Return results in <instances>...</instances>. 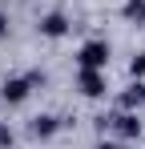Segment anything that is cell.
Segmentation results:
<instances>
[{"label":"cell","instance_id":"7a4b0ae2","mask_svg":"<svg viewBox=\"0 0 145 149\" xmlns=\"http://www.w3.org/2000/svg\"><path fill=\"white\" fill-rule=\"evenodd\" d=\"M32 93V85H28V77H12V81H4V89H0V97L8 101V105H20L24 97Z\"/></svg>","mask_w":145,"mask_h":149},{"label":"cell","instance_id":"3957f363","mask_svg":"<svg viewBox=\"0 0 145 149\" xmlns=\"http://www.w3.org/2000/svg\"><path fill=\"white\" fill-rule=\"evenodd\" d=\"M81 93L85 97H101L105 93V73L101 69H81Z\"/></svg>","mask_w":145,"mask_h":149},{"label":"cell","instance_id":"8fae6325","mask_svg":"<svg viewBox=\"0 0 145 149\" xmlns=\"http://www.w3.org/2000/svg\"><path fill=\"white\" fill-rule=\"evenodd\" d=\"M4 32H8V16L0 12V36H4Z\"/></svg>","mask_w":145,"mask_h":149},{"label":"cell","instance_id":"277c9868","mask_svg":"<svg viewBox=\"0 0 145 149\" xmlns=\"http://www.w3.org/2000/svg\"><path fill=\"white\" fill-rule=\"evenodd\" d=\"M113 129H117L121 137H141V121H137V117H133V113H117V117H113Z\"/></svg>","mask_w":145,"mask_h":149},{"label":"cell","instance_id":"7c38bea8","mask_svg":"<svg viewBox=\"0 0 145 149\" xmlns=\"http://www.w3.org/2000/svg\"><path fill=\"white\" fill-rule=\"evenodd\" d=\"M101 149H125V145H101Z\"/></svg>","mask_w":145,"mask_h":149},{"label":"cell","instance_id":"52a82bcc","mask_svg":"<svg viewBox=\"0 0 145 149\" xmlns=\"http://www.w3.org/2000/svg\"><path fill=\"white\" fill-rule=\"evenodd\" d=\"M141 105H145V85L133 81V85L121 93V109H141Z\"/></svg>","mask_w":145,"mask_h":149},{"label":"cell","instance_id":"5b68a950","mask_svg":"<svg viewBox=\"0 0 145 149\" xmlns=\"http://www.w3.org/2000/svg\"><path fill=\"white\" fill-rule=\"evenodd\" d=\"M40 32H45V36H52V40H56V36H65V32H69V20H65V16H61V12H48L45 20H40Z\"/></svg>","mask_w":145,"mask_h":149},{"label":"cell","instance_id":"30bf717a","mask_svg":"<svg viewBox=\"0 0 145 149\" xmlns=\"http://www.w3.org/2000/svg\"><path fill=\"white\" fill-rule=\"evenodd\" d=\"M0 145H12V133H8L4 125H0Z\"/></svg>","mask_w":145,"mask_h":149},{"label":"cell","instance_id":"9c48e42d","mask_svg":"<svg viewBox=\"0 0 145 149\" xmlns=\"http://www.w3.org/2000/svg\"><path fill=\"white\" fill-rule=\"evenodd\" d=\"M129 73H133V81H141V77H145V52L129 61Z\"/></svg>","mask_w":145,"mask_h":149},{"label":"cell","instance_id":"ba28073f","mask_svg":"<svg viewBox=\"0 0 145 149\" xmlns=\"http://www.w3.org/2000/svg\"><path fill=\"white\" fill-rule=\"evenodd\" d=\"M125 20H133V24H145V0H125Z\"/></svg>","mask_w":145,"mask_h":149},{"label":"cell","instance_id":"6da1fadb","mask_svg":"<svg viewBox=\"0 0 145 149\" xmlns=\"http://www.w3.org/2000/svg\"><path fill=\"white\" fill-rule=\"evenodd\" d=\"M77 61H81V69H101V73H105V65H109V45H105V40H89L85 49L77 52Z\"/></svg>","mask_w":145,"mask_h":149},{"label":"cell","instance_id":"8992f818","mask_svg":"<svg viewBox=\"0 0 145 149\" xmlns=\"http://www.w3.org/2000/svg\"><path fill=\"white\" fill-rule=\"evenodd\" d=\"M61 129V117H52V113H40V117H32V137H52Z\"/></svg>","mask_w":145,"mask_h":149}]
</instances>
